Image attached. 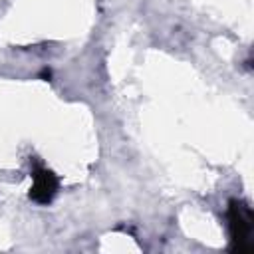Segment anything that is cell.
<instances>
[{
  "label": "cell",
  "instance_id": "cell-1",
  "mask_svg": "<svg viewBox=\"0 0 254 254\" xmlns=\"http://www.w3.org/2000/svg\"><path fill=\"white\" fill-rule=\"evenodd\" d=\"M226 220L230 232V248L234 252H252L254 250L252 206L240 198H230L226 206Z\"/></svg>",
  "mask_w": 254,
  "mask_h": 254
},
{
  "label": "cell",
  "instance_id": "cell-2",
  "mask_svg": "<svg viewBox=\"0 0 254 254\" xmlns=\"http://www.w3.org/2000/svg\"><path fill=\"white\" fill-rule=\"evenodd\" d=\"M32 179H34V185L30 189V198L34 202H38V204L52 202V198L56 196L58 187H60L58 177L50 169H46V167H34Z\"/></svg>",
  "mask_w": 254,
  "mask_h": 254
}]
</instances>
